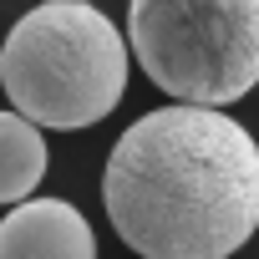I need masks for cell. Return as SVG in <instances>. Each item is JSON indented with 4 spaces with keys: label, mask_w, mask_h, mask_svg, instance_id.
I'll use <instances>...</instances> for the list:
<instances>
[{
    "label": "cell",
    "mask_w": 259,
    "mask_h": 259,
    "mask_svg": "<svg viewBox=\"0 0 259 259\" xmlns=\"http://www.w3.org/2000/svg\"><path fill=\"white\" fill-rule=\"evenodd\" d=\"M102 203L143 259H229L259 229V143L229 112L158 107L117 138Z\"/></svg>",
    "instance_id": "6da1fadb"
},
{
    "label": "cell",
    "mask_w": 259,
    "mask_h": 259,
    "mask_svg": "<svg viewBox=\"0 0 259 259\" xmlns=\"http://www.w3.org/2000/svg\"><path fill=\"white\" fill-rule=\"evenodd\" d=\"M0 81L26 122L76 133L112 117L122 102L127 41L97 6L46 0L11 26L0 46Z\"/></svg>",
    "instance_id": "7a4b0ae2"
},
{
    "label": "cell",
    "mask_w": 259,
    "mask_h": 259,
    "mask_svg": "<svg viewBox=\"0 0 259 259\" xmlns=\"http://www.w3.org/2000/svg\"><path fill=\"white\" fill-rule=\"evenodd\" d=\"M127 36L178 107L239 102L259 87V0H133Z\"/></svg>",
    "instance_id": "3957f363"
},
{
    "label": "cell",
    "mask_w": 259,
    "mask_h": 259,
    "mask_svg": "<svg viewBox=\"0 0 259 259\" xmlns=\"http://www.w3.org/2000/svg\"><path fill=\"white\" fill-rule=\"evenodd\" d=\"M0 259H97V234L66 198H31L0 219Z\"/></svg>",
    "instance_id": "277c9868"
},
{
    "label": "cell",
    "mask_w": 259,
    "mask_h": 259,
    "mask_svg": "<svg viewBox=\"0 0 259 259\" xmlns=\"http://www.w3.org/2000/svg\"><path fill=\"white\" fill-rule=\"evenodd\" d=\"M46 133L21 112H0V203H31L36 183L46 178Z\"/></svg>",
    "instance_id": "5b68a950"
}]
</instances>
